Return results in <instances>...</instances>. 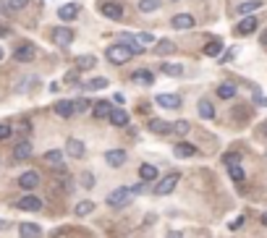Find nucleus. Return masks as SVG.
<instances>
[{
    "mask_svg": "<svg viewBox=\"0 0 267 238\" xmlns=\"http://www.w3.org/2000/svg\"><path fill=\"white\" fill-rule=\"evenodd\" d=\"M178 181H181V173H168L158 186H155V194L158 196H168V194H173V189L178 186Z\"/></svg>",
    "mask_w": 267,
    "mask_h": 238,
    "instance_id": "1",
    "label": "nucleus"
},
{
    "mask_svg": "<svg viewBox=\"0 0 267 238\" xmlns=\"http://www.w3.org/2000/svg\"><path fill=\"white\" fill-rule=\"evenodd\" d=\"M105 55H107V60H110V63H115V66H123V63H128V60L134 58V55L123 48V45H110Z\"/></svg>",
    "mask_w": 267,
    "mask_h": 238,
    "instance_id": "2",
    "label": "nucleus"
},
{
    "mask_svg": "<svg viewBox=\"0 0 267 238\" xmlns=\"http://www.w3.org/2000/svg\"><path fill=\"white\" fill-rule=\"evenodd\" d=\"M131 189H126V186H121V189H115V191H110L107 194V204L110 207H126L128 201H131Z\"/></svg>",
    "mask_w": 267,
    "mask_h": 238,
    "instance_id": "3",
    "label": "nucleus"
},
{
    "mask_svg": "<svg viewBox=\"0 0 267 238\" xmlns=\"http://www.w3.org/2000/svg\"><path fill=\"white\" fill-rule=\"evenodd\" d=\"M97 11L107 16V18H121L123 16V5L115 3V0H103V3H97Z\"/></svg>",
    "mask_w": 267,
    "mask_h": 238,
    "instance_id": "4",
    "label": "nucleus"
},
{
    "mask_svg": "<svg viewBox=\"0 0 267 238\" xmlns=\"http://www.w3.org/2000/svg\"><path fill=\"white\" fill-rule=\"evenodd\" d=\"M13 58L18 63H29V60L37 58V48H34L32 42H24V45H18V48L13 50Z\"/></svg>",
    "mask_w": 267,
    "mask_h": 238,
    "instance_id": "5",
    "label": "nucleus"
},
{
    "mask_svg": "<svg viewBox=\"0 0 267 238\" xmlns=\"http://www.w3.org/2000/svg\"><path fill=\"white\" fill-rule=\"evenodd\" d=\"M16 207L18 209H24V212H40L42 209V199L40 196H32V194H26L16 201Z\"/></svg>",
    "mask_w": 267,
    "mask_h": 238,
    "instance_id": "6",
    "label": "nucleus"
},
{
    "mask_svg": "<svg viewBox=\"0 0 267 238\" xmlns=\"http://www.w3.org/2000/svg\"><path fill=\"white\" fill-rule=\"evenodd\" d=\"M18 186L26 189V191L37 189V186H40V173H37V170H26V173H21V176H18Z\"/></svg>",
    "mask_w": 267,
    "mask_h": 238,
    "instance_id": "7",
    "label": "nucleus"
},
{
    "mask_svg": "<svg viewBox=\"0 0 267 238\" xmlns=\"http://www.w3.org/2000/svg\"><path fill=\"white\" fill-rule=\"evenodd\" d=\"M257 24H260V21H257L254 16H244L241 21H238V26H236V34H238V37L254 34V32H257Z\"/></svg>",
    "mask_w": 267,
    "mask_h": 238,
    "instance_id": "8",
    "label": "nucleus"
},
{
    "mask_svg": "<svg viewBox=\"0 0 267 238\" xmlns=\"http://www.w3.org/2000/svg\"><path fill=\"white\" fill-rule=\"evenodd\" d=\"M79 3H63L60 8H58V18L60 21H73V18L79 16Z\"/></svg>",
    "mask_w": 267,
    "mask_h": 238,
    "instance_id": "9",
    "label": "nucleus"
},
{
    "mask_svg": "<svg viewBox=\"0 0 267 238\" xmlns=\"http://www.w3.org/2000/svg\"><path fill=\"white\" fill-rule=\"evenodd\" d=\"M121 45H123V48L131 52V55H142V52H144V45L136 40V37H131V34H123V37H121Z\"/></svg>",
    "mask_w": 267,
    "mask_h": 238,
    "instance_id": "10",
    "label": "nucleus"
},
{
    "mask_svg": "<svg viewBox=\"0 0 267 238\" xmlns=\"http://www.w3.org/2000/svg\"><path fill=\"white\" fill-rule=\"evenodd\" d=\"M155 102H158L160 107L178 110V107H181V97H178V95H158V97H155Z\"/></svg>",
    "mask_w": 267,
    "mask_h": 238,
    "instance_id": "11",
    "label": "nucleus"
},
{
    "mask_svg": "<svg viewBox=\"0 0 267 238\" xmlns=\"http://www.w3.org/2000/svg\"><path fill=\"white\" fill-rule=\"evenodd\" d=\"M66 152L71 154V157L81 160V157H84V152H87V146H84V142H81V139H68L66 142Z\"/></svg>",
    "mask_w": 267,
    "mask_h": 238,
    "instance_id": "12",
    "label": "nucleus"
},
{
    "mask_svg": "<svg viewBox=\"0 0 267 238\" xmlns=\"http://www.w3.org/2000/svg\"><path fill=\"white\" fill-rule=\"evenodd\" d=\"M105 162L110 165V168H121V165L126 162V152L123 149H107L105 152Z\"/></svg>",
    "mask_w": 267,
    "mask_h": 238,
    "instance_id": "13",
    "label": "nucleus"
},
{
    "mask_svg": "<svg viewBox=\"0 0 267 238\" xmlns=\"http://www.w3.org/2000/svg\"><path fill=\"white\" fill-rule=\"evenodd\" d=\"M18 236H21V238H40L42 228L37 223H21V225H18Z\"/></svg>",
    "mask_w": 267,
    "mask_h": 238,
    "instance_id": "14",
    "label": "nucleus"
},
{
    "mask_svg": "<svg viewBox=\"0 0 267 238\" xmlns=\"http://www.w3.org/2000/svg\"><path fill=\"white\" fill-rule=\"evenodd\" d=\"M170 26H173V29H191V26H194V16L178 13V16L170 18Z\"/></svg>",
    "mask_w": 267,
    "mask_h": 238,
    "instance_id": "15",
    "label": "nucleus"
},
{
    "mask_svg": "<svg viewBox=\"0 0 267 238\" xmlns=\"http://www.w3.org/2000/svg\"><path fill=\"white\" fill-rule=\"evenodd\" d=\"M110 123H113V126H118V128H123V126H128V113H126V110L123 107H113V110H110Z\"/></svg>",
    "mask_w": 267,
    "mask_h": 238,
    "instance_id": "16",
    "label": "nucleus"
},
{
    "mask_svg": "<svg viewBox=\"0 0 267 238\" xmlns=\"http://www.w3.org/2000/svg\"><path fill=\"white\" fill-rule=\"evenodd\" d=\"M173 154H176V157H194L197 154V146L194 144H189V142H178L176 146H173Z\"/></svg>",
    "mask_w": 267,
    "mask_h": 238,
    "instance_id": "17",
    "label": "nucleus"
},
{
    "mask_svg": "<svg viewBox=\"0 0 267 238\" xmlns=\"http://www.w3.org/2000/svg\"><path fill=\"white\" fill-rule=\"evenodd\" d=\"M53 40H55V45H71L73 42V32L68 29V26H58V29L53 32Z\"/></svg>",
    "mask_w": 267,
    "mask_h": 238,
    "instance_id": "18",
    "label": "nucleus"
},
{
    "mask_svg": "<svg viewBox=\"0 0 267 238\" xmlns=\"http://www.w3.org/2000/svg\"><path fill=\"white\" fill-rule=\"evenodd\" d=\"M152 134H170V123L168 121H160V118H150V123H147Z\"/></svg>",
    "mask_w": 267,
    "mask_h": 238,
    "instance_id": "19",
    "label": "nucleus"
},
{
    "mask_svg": "<svg viewBox=\"0 0 267 238\" xmlns=\"http://www.w3.org/2000/svg\"><path fill=\"white\" fill-rule=\"evenodd\" d=\"M139 178H142L144 183L155 181V178H158V168H155V165H150V162H142V165H139Z\"/></svg>",
    "mask_w": 267,
    "mask_h": 238,
    "instance_id": "20",
    "label": "nucleus"
},
{
    "mask_svg": "<svg viewBox=\"0 0 267 238\" xmlns=\"http://www.w3.org/2000/svg\"><path fill=\"white\" fill-rule=\"evenodd\" d=\"M42 162L60 168V165H63V149H50V152H45V154H42Z\"/></svg>",
    "mask_w": 267,
    "mask_h": 238,
    "instance_id": "21",
    "label": "nucleus"
},
{
    "mask_svg": "<svg viewBox=\"0 0 267 238\" xmlns=\"http://www.w3.org/2000/svg\"><path fill=\"white\" fill-rule=\"evenodd\" d=\"M131 79L136 81V84H147V87H152V81H155L152 71H147V68H139V71H134V73H131Z\"/></svg>",
    "mask_w": 267,
    "mask_h": 238,
    "instance_id": "22",
    "label": "nucleus"
},
{
    "mask_svg": "<svg viewBox=\"0 0 267 238\" xmlns=\"http://www.w3.org/2000/svg\"><path fill=\"white\" fill-rule=\"evenodd\" d=\"M13 157L16 160H29L32 157V144L29 142H18L16 149H13Z\"/></svg>",
    "mask_w": 267,
    "mask_h": 238,
    "instance_id": "23",
    "label": "nucleus"
},
{
    "mask_svg": "<svg viewBox=\"0 0 267 238\" xmlns=\"http://www.w3.org/2000/svg\"><path fill=\"white\" fill-rule=\"evenodd\" d=\"M53 110H55V115H60V118H71L73 115V102L71 99H60Z\"/></svg>",
    "mask_w": 267,
    "mask_h": 238,
    "instance_id": "24",
    "label": "nucleus"
},
{
    "mask_svg": "<svg viewBox=\"0 0 267 238\" xmlns=\"http://www.w3.org/2000/svg\"><path fill=\"white\" fill-rule=\"evenodd\" d=\"M110 110H113V105H110L107 99H100V102L92 105V113H95V118H107Z\"/></svg>",
    "mask_w": 267,
    "mask_h": 238,
    "instance_id": "25",
    "label": "nucleus"
},
{
    "mask_svg": "<svg viewBox=\"0 0 267 238\" xmlns=\"http://www.w3.org/2000/svg\"><path fill=\"white\" fill-rule=\"evenodd\" d=\"M92 212H95V201H89V199L79 201V204L73 207V215H79V217H87V215H92Z\"/></svg>",
    "mask_w": 267,
    "mask_h": 238,
    "instance_id": "26",
    "label": "nucleus"
},
{
    "mask_svg": "<svg viewBox=\"0 0 267 238\" xmlns=\"http://www.w3.org/2000/svg\"><path fill=\"white\" fill-rule=\"evenodd\" d=\"M260 5H262V0H244V3H238V13H241V16H252Z\"/></svg>",
    "mask_w": 267,
    "mask_h": 238,
    "instance_id": "27",
    "label": "nucleus"
},
{
    "mask_svg": "<svg viewBox=\"0 0 267 238\" xmlns=\"http://www.w3.org/2000/svg\"><path fill=\"white\" fill-rule=\"evenodd\" d=\"M160 71L165 73V76H173V79H178L183 76V66H178V63H162Z\"/></svg>",
    "mask_w": 267,
    "mask_h": 238,
    "instance_id": "28",
    "label": "nucleus"
},
{
    "mask_svg": "<svg viewBox=\"0 0 267 238\" xmlns=\"http://www.w3.org/2000/svg\"><path fill=\"white\" fill-rule=\"evenodd\" d=\"M199 115L205 118V121H213L215 118V107H213L210 99H199Z\"/></svg>",
    "mask_w": 267,
    "mask_h": 238,
    "instance_id": "29",
    "label": "nucleus"
},
{
    "mask_svg": "<svg viewBox=\"0 0 267 238\" xmlns=\"http://www.w3.org/2000/svg\"><path fill=\"white\" fill-rule=\"evenodd\" d=\"M155 52L158 55H170V52H176V45H173L170 40H160V42H155Z\"/></svg>",
    "mask_w": 267,
    "mask_h": 238,
    "instance_id": "30",
    "label": "nucleus"
},
{
    "mask_svg": "<svg viewBox=\"0 0 267 238\" xmlns=\"http://www.w3.org/2000/svg\"><path fill=\"white\" fill-rule=\"evenodd\" d=\"M220 52H223V42L220 40H213V42L205 45V55H210V58H217Z\"/></svg>",
    "mask_w": 267,
    "mask_h": 238,
    "instance_id": "31",
    "label": "nucleus"
},
{
    "mask_svg": "<svg viewBox=\"0 0 267 238\" xmlns=\"http://www.w3.org/2000/svg\"><path fill=\"white\" fill-rule=\"evenodd\" d=\"M95 63H97L95 55H79V58H76V68H79V71H87V68L95 66Z\"/></svg>",
    "mask_w": 267,
    "mask_h": 238,
    "instance_id": "32",
    "label": "nucleus"
},
{
    "mask_svg": "<svg viewBox=\"0 0 267 238\" xmlns=\"http://www.w3.org/2000/svg\"><path fill=\"white\" fill-rule=\"evenodd\" d=\"M162 5V0H139V11L142 13H152Z\"/></svg>",
    "mask_w": 267,
    "mask_h": 238,
    "instance_id": "33",
    "label": "nucleus"
},
{
    "mask_svg": "<svg viewBox=\"0 0 267 238\" xmlns=\"http://www.w3.org/2000/svg\"><path fill=\"white\" fill-rule=\"evenodd\" d=\"M217 97H223V99H233V97H236V87H233V84H228V81H225V84H220V87H217Z\"/></svg>",
    "mask_w": 267,
    "mask_h": 238,
    "instance_id": "34",
    "label": "nucleus"
},
{
    "mask_svg": "<svg viewBox=\"0 0 267 238\" xmlns=\"http://www.w3.org/2000/svg\"><path fill=\"white\" fill-rule=\"evenodd\" d=\"M170 131L178 134V136H186L191 131V123L189 121H176V123H170Z\"/></svg>",
    "mask_w": 267,
    "mask_h": 238,
    "instance_id": "35",
    "label": "nucleus"
},
{
    "mask_svg": "<svg viewBox=\"0 0 267 238\" xmlns=\"http://www.w3.org/2000/svg\"><path fill=\"white\" fill-rule=\"evenodd\" d=\"M105 87H107V79H105V76L89 79L87 84H84V89H89V92H95V89H105Z\"/></svg>",
    "mask_w": 267,
    "mask_h": 238,
    "instance_id": "36",
    "label": "nucleus"
},
{
    "mask_svg": "<svg viewBox=\"0 0 267 238\" xmlns=\"http://www.w3.org/2000/svg\"><path fill=\"white\" fill-rule=\"evenodd\" d=\"M228 173H231V178H233L236 183H244V178H246V173H244L241 165H231V168H228Z\"/></svg>",
    "mask_w": 267,
    "mask_h": 238,
    "instance_id": "37",
    "label": "nucleus"
},
{
    "mask_svg": "<svg viewBox=\"0 0 267 238\" xmlns=\"http://www.w3.org/2000/svg\"><path fill=\"white\" fill-rule=\"evenodd\" d=\"M223 162L231 168V165H241V154L238 152H228V154H223Z\"/></svg>",
    "mask_w": 267,
    "mask_h": 238,
    "instance_id": "38",
    "label": "nucleus"
},
{
    "mask_svg": "<svg viewBox=\"0 0 267 238\" xmlns=\"http://www.w3.org/2000/svg\"><path fill=\"white\" fill-rule=\"evenodd\" d=\"M87 110H89V99L81 97V99H76V102H73V113H87Z\"/></svg>",
    "mask_w": 267,
    "mask_h": 238,
    "instance_id": "39",
    "label": "nucleus"
},
{
    "mask_svg": "<svg viewBox=\"0 0 267 238\" xmlns=\"http://www.w3.org/2000/svg\"><path fill=\"white\" fill-rule=\"evenodd\" d=\"M11 134H13V128H11V126H5V123H0V142H5V139H11Z\"/></svg>",
    "mask_w": 267,
    "mask_h": 238,
    "instance_id": "40",
    "label": "nucleus"
},
{
    "mask_svg": "<svg viewBox=\"0 0 267 238\" xmlns=\"http://www.w3.org/2000/svg\"><path fill=\"white\" fill-rule=\"evenodd\" d=\"M136 40H139L142 45H152V42H155V37H152L150 32H144V34H139V37H136Z\"/></svg>",
    "mask_w": 267,
    "mask_h": 238,
    "instance_id": "41",
    "label": "nucleus"
},
{
    "mask_svg": "<svg viewBox=\"0 0 267 238\" xmlns=\"http://www.w3.org/2000/svg\"><path fill=\"white\" fill-rule=\"evenodd\" d=\"M8 3H11V5H8L11 11H18V8H24V5H26V0H8Z\"/></svg>",
    "mask_w": 267,
    "mask_h": 238,
    "instance_id": "42",
    "label": "nucleus"
},
{
    "mask_svg": "<svg viewBox=\"0 0 267 238\" xmlns=\"http://www.w3.org/2000/svg\"><path fill=\"white\" fill-rule=\"evenodd\" d=\"M144 191H147V183H144V181H142V183H136V186H134V189H131V194H134V196H136V194H144Z\"/></svg>",
    "mask_w": 267,
    "mask_h": 238,
    "instance_id": "43",
    "label": "nucleus"
},
{
    "mask_svg": "<svg viewBox=\"0 0 267 238\" xmlns=\"http://www.w3.org/2000/svg\"><path fill=\"white\" fill-rule=\"evenodd\" d=\"M92 183H95V178H92V173H84V186L92 189Z\"/></svg>",
    "mask_w": 267,
    "mask_h": 238,
    "instance_id": "44",
    "label": "nucleus"
},
{
    "mask_svg": "<svg viewBox=\"0 0 267 238\" xmlns=\"http://www.w3.org/2000/svg\"><path fill=\"white\" fill-rule=\"evenodd\" d=\"M168 238H183V236H181L178 231H170V233H168Z\"/></svg>",
    "mask_w": 267,
    "mask_h": 238,
    "instance_id": "45",
    "label": "nucleus"
},
{
    "mask_svg": "<svg viewBox=\"0 0 267 238\" xmlns=\"http://www.w3.org/2000/svg\"><path fill=\"white\" fill-rule=\"evenodd\" d=\"M8 34H11V32H8L5 26H0V37H8Z\"/></svg>",
    "mask_w": 267,
    "mask_h": 238,
    "instance_id": "46",
    "label": "nucleus"
},
{
    "mask_svg": "<svg viewBox=\"0 0 267 238\" xmlns=\"http://www.w3.org/2000/svg\"><path fill=\"white\" fill-rule=\"evenodd\" d=\"M5 228H8V223H5V220H0V231H5Z\"/></svg>",
    "mask_w": 267,
    "mask_h": 238,
    "instance_id": "47",
    "label": "nucleus"
},
{
    "mask_svg": "<svg viewBox=\"0 0 267 238\" xmlns=\"http://www.w3.org/2000/svg\"><path fill=\"white\" fill-rule=\"evenodd\" d=\"M262 225H267V212L262 215Z\"/></svg>",
    "mask_w": 267,
    "mask_h": 238,
    "instance_id": "48",
    "label": "nucleus"
},
{
    "mask_svg": "<svg viewBox=\"0 0 267 238\" xmlns=\"http://www.w3.org/2000/svg\"><path fill=\"white\" fill-rule=\"evenodd\" d=\"M262 45H267V34H265V37H262Z\"/></svg>",
    "mask_w": 267,
    "mask_h": 238,
    "instance_id": "49",
    "label": "nucleus"
},
{
    "mask_svg": "<svg viewBox=\"0 0 267 238\" xmlns=\"http://www.w3.org/2000/svg\"><path fill=\"white\" fill-rule=\"evenodd\" d=\"M262 131H265V134H267V123H265V126H262Z\"/></svg>",
    "mask_w": 267,
    "mask_h": 238,
    "instance_id": "50",
    "label": "nucleus"
},
{
    "mask_svg": "<svg viewBox=\"0 0 267 238\" xmlns=\"http://www.w3.org/2000/svg\"><path fill=\"white\" fill-rule=\"evenodd\" d=\"M0 60H3V50H0Z\"/></svg>",
    "mask_w": 267,
    "mask_h": 238,
    "instance_id": "51",
    "label": "nucleus"
}]
</instances>
